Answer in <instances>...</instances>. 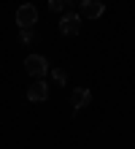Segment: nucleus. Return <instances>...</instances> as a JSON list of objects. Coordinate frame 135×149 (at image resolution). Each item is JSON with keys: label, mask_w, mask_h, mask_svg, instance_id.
Returning a JSON list of instances; mask_svg holds the SVG:
<instances>
[{"label": "nucleus", "mask_w": 135, "mask_h": 149, "mask_svg": "<svg viewBox=\"0 0 135 149\" xmlns=\"http://www.w3.org/2000/svg\"><path fill=\"white\" fill-rule=\"evenodd\" d=\"M24 71H27V76H33V79H43L49 73V60L43 54H27Z\"/></svg>", "instance_id": "f257e3e1"}, {"label": "nucleus", "mask_w": 135, "mask_h": 149, "mask_svg": "<svg viewBox=\"0 0 135 149\" xmlns=\"http://www.w3.org/2000/svg\"><path fill=\"white\" fill-rule=\"evenodd\" d=\"M81 14H76V11H68V14H62L60 16V33L62 36H78L81 33Z\"/></svg>", "instance_id": "f03ea898"}, {"label": "nucleus", "mask_w": 135, "mask_h": 149, "mask_svg": "<svg viewBox=\"0 0 135 149\" xmlns=\"http://www.w3.org/2000/svg\"><path fill=\"white\" fill-rule=\"evenodd\" d=\"M78 14H81V19H100L105 14V6H103V0H81Z\"/></svg>", "instance_id": "7ed1b4c3"}, {"label": "nucleus", "mask_w": 135, "mask_h": 149, "mask_svg": "<svg viewBox=\"0 0 135 149\" xmlns=\"http://www.w3.org/2000/svg\"><path fill=\"white\" fill-rule=\"evenodd\" d=\"M35 22H38V8L33 3H24V6L16 8V24L19 27H33Z\"/></svg>", "instance_id": "20e7f679"}, {"label": "nucleus", "mask_w": 135, "mask_h": 149, "mask_svg": "<svg viewBox=\"0 0 135 149\" xmlns=\"http://www.w3.org/2000/svg\"><path fill=\"white\" fill-rule=\"evenodd\" d=\"M27 100H30V103H43V100H49V84L43 81V79H35V81L27 87Z\"/></svg>", "instance_id": "39448f33"}, {"label": "nucleus", "mask_w": 135, "mask_h": 149, "mask_svg": "<svg viewBox=\"0 0 135 149\" xmlns=\"http://www.w3.org/2000/svg\"><path fill=\"white\" fill-rule=\"evenodd\" d=\"M92 103V90H87V87H76L73 92H70V109H73V114H78L84 106H89Z\"/></svg>", "instance_id": "423d86ee"}, {"label": "nucleus", "mask_w": 135, "mask_h": 149, "mask_svg": "<svg viewBox=\"0 0 135 149\" xmlns=\"http://www.w3.org/2000/svg\"><path fill=\"white\" fill-rule=\"evenodd\" d=\"M51 79H54V84H57V87H65L68 84V73L62 71V68H54V71H51Z\"/></svg>", "instance_id": "0eeeda50"}, {"label": "nucleus", "mask_w": 135, "mask_h": 149, "mask_svg": "<svg viewBox=\"0 0 135 149\" xmlns=\"http://www.w3.org/2000/svg\"><path fill=\"white\" fill-rule=\"evenodd\" d=\"M33 41V30L30 27H22V33H19V43H30Z\"/></svg>", "instance_id": "6e6552de"}, {"label": "nucleus", "mask_w": 135, "mask_h": 149, "mask_svg": "<svg viewBox=\"0 0 135 149\" xmlns=\"http://www.w3.org/2000/svg\"><path fill=\"white\" fill-rule=\"evenodd\" d=\"M65 8V0H49V11H62Z\"/></svg>", "instance_id": "1a4fd4ad"}, {"label": "nucleus", "mask_w": 135, "mask_h": 149, "mask_svg": "<svg viewBox=\"0 0 135 149\" xmlns=\"http://www.w3.org/2000/svg\"><path fill=\"white\" fill-rule=\"evenodd\" d=\"M78 3H81V0H65V8L70 11V8H73V6H78Z\"/></svg>", "instance_id": "9d476101"}]
</instances>
